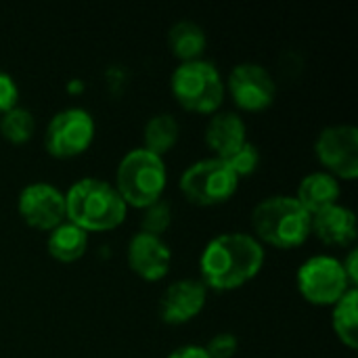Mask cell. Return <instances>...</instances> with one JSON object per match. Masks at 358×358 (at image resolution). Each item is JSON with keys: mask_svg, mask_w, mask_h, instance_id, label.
<instances>
[{"mask_svg": "<svg viewBox=\"0 0 358 358\" xmlns=\"http://www.w3.org/2000/svg\"><path fill=\"white\" fill-rule=\"evenodd\" d=\"M264 266L262 243L248 233L214 237L201 252L199 271L206 289L233 292L250 283Z\"/></svg>", "mask_w": 358, "mask_h": 358, "instance_id": "cell-1", "label": "cell"}, {"mask_svg": "<svg viewBox=\"0 0 358 358\" xmlns=\"http://www.w3.org/2000/svg\"><path fill=\"white\" fill-rule=\"evenodd\" d=\"M180 126L170 113H157L145 124V147L147 151L164 157L178 141Z\"/></svg>", "mask_w": 358, "mask_h": 358, "instance_id": "cell-20", "label": "cell"}, {"mask_svg": "<svg viewBox=\"0 0 358 358\" xmlns=\"http://www.w3.org/2000/svg\"><path fill=\"white\" fill-rule=\"evenodd\" d=\"M130 271L143 281H162L170 273L172 252L162 237L136 233L126 252Z\"/></svg>", "mask_w": 358, "mask_h": 358, "instance_id": "cell-13", "label": "cell"}, {"mask_svg": "<svg viewBox=\"0 0 358 358\" xmlns=\"http://www.w3.org/2000/svg\"><path fill=\"white\" fill-rule=\"evenodd\" d=\"M248 143L245 122L231 111L214 113L206 126V145L214 151V157L229 159Z\"/></svg>", "mask_w": 358, "mask_h": 358, "instance_id": "cell-15", "label": "cell"}, {"mask_svg": "<svg viewBox=\"0 0 358 358\" xmlns=\"http://www.w3.org/2000/svg\"><path fill=\"white\" fill-rule=\"evenodd\" d=\"M17 101H19L17 82L13 80V76H8L6 71L0 69V115H4L6 111L15 109Z\"/></svg>", "mask_w": 358, "mask_h": 358, "instance_id": "cell-25", "label": "cell"}, {"mask_svg": "<svg viewBox=\"0 0 358 358\" xmlns=\"http://www.w3.org/2000/svg\"><path fill=\"white\" fill-rule=\"evenodd\" d=\"M313 216L292 195H275L262 199L252 212L254 237L279 250H292L310 237Z\"/></svg>", "mask_w": 358, "mask_h": 358, "instance_id": "cell-3", "label": "cell"}, {"mask_svg": "<svg viewBox=\"0 0 358 358\" xmlns=\"http://www.w3.org/2000/svg\"><path fill=\"white\" fill-rule=\"evenodd\" d=\"M315 153L334 178L355 180L358 176V130L355 126L340 124L325 128L315 143Z\"/></svg>", "mask_w": 358, "mask_h": 358, "instance_id": "cell-9", "label": "cell"}, {"mask_svg": "<svg viewBox=\"0 0 358 358\" xmlns=\"http://www.w3.org/2000/svg\"><path fill=\"white\" fill-rule=\"evenodd\" d=\"M172 222V208L166 199H157L155 203L147 206L143 212V220H141V233L153 235V237H162Z\"/></svg>", "mask_w": 358, "mask_h": 358, "instance_id": "cell-22", "label": "cell"}, {"mask_svg": "<svg viewBox=\"0 0 358 358\" xmlns=\"http://www.w3.org/2000/svg\"><path fill=\"white\" fill-rule=\"evenodd\" d=\"M128 214V206L113 185L101 178H82L65 193V218L86 233L117 229Z\"/></svg>", "mask_w": 358, "mask_h": 358, "instance_id": "cell-2", "label": "cell"}, {"mask_svg": "<svg viewBox=\"0 0 358 358\" xmlns=\"http://www.w3.org/2000/svg\"><path fill=\"white\" fill-rule=\"evenodd\" d=\"M203 348H206L210 358H233L237 348H239V342L233 334H218Z\"/></svg>", "mask_w": 358, "mask_h": 358, "instance_id": "cell-24", "label": "cell"}, {"mask_svg": "<svg viewBox=\"0 0 358 358\" xmlns=\"http://www.w3.org/2000/svg\"><path fill=\"white\" fill-rule=\"evenodd\" d=\"M168 182V172L164 157L147 151L132 149L126 153L115 172V191L126 206L145 210L147 206L162 199Z\"/></svg>", "mask_w": 358, "mask_h": 358, "instance_id": "cell-4", "label": "cell"}, {"mask_svg": "<svg viewBox=\"0 0 358 358\" xmlns=\"http://www.w3.org/2000/svg\"><path fill=\"white\" fill-rule=\"evenodd\" d=\"M168 358H210L203 346H180L174 352H170Z\"/></svg>", "mask_w": 358, "mask_h": 358, "instance_id": "cell-27", "label": "cell"}, {"mask_svg": "<svg viewBox=\"0 0 358 358\" xmlns=\"http://www.w3.org/2000/svg\"><path fill=\"white\" fill-rule=\"evenodd\" d=\"M94 120L86 109L69 107L52 115L44 130V147L57 159H71L88 151L94 141Z\"/></svg>", "mask_w": 358, "mask_h": 358, "instance_id": "cell-8", "label": "cell"}, {"mask_svg": "<svg viewBox=\"0 0 358 358\" xmlns=\"http://www.w3.org/2000/svg\"><path fill=\"white\" fill-rule=\"evenodd\" d=\"M229 164V168L235 172L237 178H245L250 174L256 172L258 164H260V151L256 149V145H252L250 141L239 149L235 151L229 159H224Z\"/></svg>", "mask_w": 358, "mask_h": 358, "instance_id": "cell-23", "label": "cell"}, {"mask_svg": "<svg viewBox=\"0 0 358 358\" xmlns=\"http://www.w3.org/2000/svg\"><path fill=\"white\" fill-rule=\"evenodd\" d=\"M208 44V36L195 21H178L168 31V48L182 63L199 61Z\"/></svg>", "mask_w": 358, "mask_h": 358, "instance_id": "cell-18", "label": "cell"}, {"mask_svg": "<svg viewBox=\"0 0 358 358\" xmlns=\"http://www.w3.org/2000/svg\"><path fill=\"white\" fill-rule=\"evenodd\" d=\"M227 88L233 103L250 113L268 109L277 96V84L273 76L258 63L235 65L227 78Z\"/></svg>", "mask_w": 358, "mask_h": 358, "instance_id": "cell-10", "label": "cell"}, {"mask_svg": "<svg viewBox=\"0 0 358 358\" xmlns=\"http://www.w3.org/2000/svg\"><path fill=\"white\" fill-rule=\"evenodd\" d=\"M239 187V178L220 157H206L189 166L180 176V191L187 201L212 208L227 203Z\"/></svg>", "mask_w": 358, "mask_h": 358, "instance_id": "cell-6", "label": "cell"}, {"mask_svg": "<svg viewBox=\"0 0 358 358\" xmlns=\"http://www.w3.org/2000/svg\"><path fill=\"white\" fill-rule=\"evenodd\" d=\"M86 248H88V233L71 222H63L48 233L46 250L50 258L57 262L63 264L78 262L86 254Z\"/></svg>", "mask_w": 358, "mask_h": 358, "instance_id": "cell-17", "label": "cell"}, {"mask_svg": "<svg viewBox=\"0 0 358 358\" xmlns=\"http://www.w3.org/2000/svg\"><path fill=\"white\" fill-rule=\"evenodd\" d=\"M340 195H342V189H340L338 178H334L327 172H313L300 180L296 199L310 216H315L336 206L340 201Z\"/></svg>", "mask_w": 358, "mask_h": 358, "instance_id": "cell-16", "label": "cell"}, {"mask_svg": "<svg viewBox=\"0 0 358 358\" xmlns=\"http://www.w3.org/2000/svg\"><path fill=\"white\" fill-rule=\"evenodd\" d=\"M178 105L191 113H216L224 101V82L218 67L210 61L180 63L170 80Z\"/></svg>", "mask_w": 358, "mask_h": 358, "instance_id": "cell-5", "label": "cell"}, {"mask_svg": "<svg viewBox=\"0 0 358 358\" xmlns=\"http://www.w3.org/2000/svg\"><path fill=\"white\" fill-rule=\"evenodd\" d=\"M17 212L27 227L50 233L65 222V193L48 182H31L19 193Z\"/></svg>", "mask_w": 358, "mask_h": 358, "instance_id": "cell-11", "label": "cell"}, {"mask_svg": "<svg viewBox=\"0 0 358 358\" xmlns=\"http://www.w3.org/2000/svg\"><path fill=\"white\" fill-rule=\"evenodd\" d=\"M298 289L308 304L334 306L352 285L342 268V260L334 256H313L298 268Z\"/></svg>", "mask_w": 358, "mask_h": 358, "instance_id": "cell-7", "label": "cell"}, {"mask_svg": "<svg viewBox=\"0 0 358 358\" xmlns=\"http://www.w3.org/2000/svg\"><path fill=\"white\" fill-rule=\"evenodd\" d=\"M331 327L338 340L350 348H358V289H348L336 304L331 313Z\"/></svg>", "mask_w": 358, "mask_h": 358, "instance_id": "cell-19", "label": "cell"}, {"mask_svg": "<svg viewBox=\"0 0 358 358\" xmlns=\"http://www.w3.org/2000/svg\"><path fill=\"white\" fill-rule=\"evenodd\" d=\"M208 289L199 279H180L166 287L159 298V317L168 325H185L201 315Z\"/></svg>", "mask_w": 358, "mask_h": 358, "instance_id": "cell-12", "label": "cell"}, {"mask_svg": "<svg viewBox=\"0 0 358 358\" xmlns=\"http://www.w3.org/2000/svg\"><path fill=\"white\" fill-rule=\"evenodd\" d=\"M34 132H36V120L29 109L17 105L15 109L0 115V134L10 145H25L27 141H31Z\"/></svg>", "mask_w": 358, "mask_h": 358, "instance_id": "cell-21", "label": "cell"}, {"mask_svg": "<svg viewBox=\"0 0 358 358\" xmlns=\"http://www.w3.org/2000/svg\"><path fill=\"white\" fill-rule=\"evenodd\" d=\"M310 235L329 248H348L357 241V216L346 206H331L310 220Z\"/></svg>", "mask_w": 358, "mask_h": 358, "instance_id": "cell-14", "label": "cell"}, {"mask_svg": "<svg viewBox=\"0 0 358 358\" xmlns=\"http://www.w3.org/2000/svg\"><path fill=\"white\" fill-rule=\"evenodd\" d=\"M342 268H344V273H346V277H348V283L352 285V287H357L358 283V250H350L348 252V256L342 260Z\"/></svg>", "mask_w": 358, "mask_h": 358, "instance_id": "cell-26", "label": "cell"}]
</instances>
